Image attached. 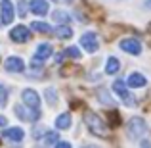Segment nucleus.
Here are the masks:
<instances>
[{
  "label": "nucleus",
  "instance_id": "nucleus-1",
  "mask_svg": "<svg viewBox=\"0 0 151 148\" xmlns=\"http://www.w3.org/2000/svg\"><path fill=\"white\" fill-rule=\"evenodd\" d=\"M84 123H86V129H88L92 135H96V137H103V135L107 133L105 121H103L96 112H86L84 114Z\"/></svg>",
  "mask_w": 151,
  "mask_h": 148
},
{
  "label": "nucleus",
  "instance_id": "nucleus-2",
  "mask_svg": "<svg viewBox=\"0 0 151 148\" xmlns=\"http://www.w3.org/2000/svg\"><path fill=\"white\" fill-rule=\"evenodd\" d=\"M113 93L117 94V96L121 98L128 108H134V106H136V98H134L132 94L128 93V89H126V81H122V79H117V81L113 83Z\"/></svg>",
  "mask_w": 151,
  "mask_h": 148
},
{
  "label": "nucleus",
  "instance_id": "nucleus-3",
  "mask_svg": "<svg viewBox=\"0 0 151 148\" xmlns=\"http://www.w3.org/2000/svg\"><path fill=\"white\" fill-rule=\"evenodd\" d=\"M126 133H128L130 139H140L142 135L147 133V123L144 121V117H132L126 125Z\"/></svg>",
  "mask_w": 151,
  "mask_h": 148
},
{
  "label": "nucleus",
  "instance_id": "nucleus-4",
  "mask_svg": "<svg viewBox=\"0 0 151 148\" xmlns=\"http://www.w3.org/2000/svg\"><path fill=\"white\" fill-rule=\"evenodd\" d=\"M119 48L122 52H126V54H132V56H140L142 50H144V46H142V42L138 41V39L134 37H126V39H121L119 41Z\"/></svg>",
  "mask_w": 151,
  "mask_h": 148
},
{
  "label": "nucleus",
  "instance_id": "nucleus-5",
  "mask_svg": "<svg viewBox=\"0 0 151 148\" xmlns=\"http://www.w3.org/2000/svg\"><path fill=\"white\" fill-rule=\"evenodd\" d=\"M81 46L84 48L88 54H94V52L100 50V41H98V35L94 31H88L81 37Z\"/></svg>",
  "mask_w": 151,
  "mask_h": 148
},
{
  "label": "nucleus",
  "instance_id": "nucleus-6",
  "mask_svg": "<svg viewBox=\"0 0 151 148\" xmlns=\"http://www.w3.org/2000/svg\"><path fill=\"white\" fill-rule=\"evenodd\" d=\"M15 17V10L14 4L10 0H0V23L2 25H10Z\"/></svg>",
  "mask_w": 151,
  "mask_h": 148
},
{
  "label": "nucleus",
  "instance_id": "nucleus-7",
  "mask_svg": "<svg viewBox=\"0 0 151 148\" xmlns=\"http://www.w3.org/2000/svg\"><path fill=\"white\" fill-rule=\"evenodd\" d=\"M15 115H17L21 121H38L40 119V110H33V108H25V106H15L14 108Z\"/></svg>",
  "mask_w": 151,
  "mask_h": 148
},
{
  "label": "nucleus",
  "instance_id": "nucleus-8",
  "mask_svg": "<svg viewBox=\"0 0 151 148\" xmlns=\"http://www.w3.org/2000/svg\"><path fill=\"white\" fill-rule=\"evenodd\" d=\"M10 39H12L14 42H17V44L29 42V41H31V31H29V27H25V25L14 27V29L10 31Z\"/></svg>",
  "mask_w": 151,
  "mask_h": 148
},
{
  "label": "nucleus",
  "instance_id": "nucleus-9",
  "mask_svg": "<svg viewBox=\"0 0 151 148\" xmlns=\"http://www.w3.org/2000/svg\"><path fill=\"white\" fill-rule=\"evenodd\" d=\"M21 100L27 108H33V110H40V96H38L37 90L33 89H25L21 93Z\"/></svg>",
  "mask_w": 151,
  "mask_h": 148
},
{
  "label": "nucleus",
  "instance_id": "nucleus-10",
  "mask_svg": "<svg viewBox=\"0 0 151 148\" xmlns=\"http://www.w3.org/2000/svg\"><path fill=\"white\" fill-rule=\"evenodd\" d=\"M4 69L8 73H21V71H25V62L19 56H10L4 60Z\"/></svg>",
  "mask_w": 151,
  "mask_h": 148
},
{
  "label": "nucleus",
  "instance_id": "nucleus-11",
  "mask_svg": "<svg viewBox=\"0 0 151 148\" xmlns=\"http://www.w3.org/2000/svg\"><path fill=\"white\" fill-rule=\"evenodd\" d=\"M145 85H147V77L140 71H132L126 79V87H130V89H142Z\"/></svg>",
  "mask_w": 151,
  "mask_h": 148
},
{
  "label": "nucleus",
  "instance_id": "nucleus-12",
  "mask_svg": "<svg viewBox=\"0 0 151 148\" xmlns=\"http://www.w3.org/2000/svg\"><path fill=\"white\" fill-rule=\"evenodd\" d=\"M2 139H8L12 142H21L25 139V131L21 127H10V129H6L2 133Z\"/></svg>",
  "mask_w": 151,
  "mask_h": 148
},
{
  "label": "nucleus",
  "instance_id": "nucleus-13",
  "mask_svg": "<svg viewBox=\"0 0 151 148\" xmlns=\"http://www.w3.org/2000/svg\"><path fill=\"white\" fill-rule=\"evenodd\" d=\"M29 8H31V12H33L35 15H46L48 14V0H31V4H29Z\"/></svg>",
  "mask_w": 151,
  "mask_h": 148
},
{
  "label": "nucleus",
  "instance_id": "nucleus-14",
  "mask_svg": "<svg viewBox=\"0 0 151 148\" xmlns=\"http://www.w3.org/2000/svg\"><path fill=\"white\" fill-rule=\"evenodd\" d=\"M52 52H54L52 44H48V42H42V44L37 46V52H35L33 58H35V60H40V62H44V60H48L50 56H52Z\"/></svg>",
  "mask_w": 151,
  "mask_h": 148
},
{
  "label": "nucleus",
  "instance_id": "nucleus-15",
  "mask_svg": "<svg viewBox=\"0 0 151 148\" xmlns=\"http://www.w3.org/2000/svg\"><path fill=\"white\" fill-rule=\"evenodd\" d=\"M71 127V114L69 112H63L55 117V129L58 131H67Z\"/></svg>",
  "mask_w": 151,
  "mask_h": 148
},
{
  "label": "nucleus",
  "instance_id": "nucleus-16",
  "mask_svg": "<svg viewBox=\"0 0 151 148\" xmlns=\"http://www.w3.org/2000/svg\"><path fill=\"white\" fill-rule=\"evenodd\" d=\"M119 69H121V62H119L115 56H109L107 62H105V73L107 75H115V73H119Z\"/></svg>",
  "mask_w": 151,
  "mask_h": 148
},
{
  "label": "nucleus",
  "instance_id": "nucleus-17",
  "mask_svg": "<svg viewBox=\"0 0 151 148\" xmlns=\"http://www.w3.org/2000/svg\"><path fill=\"white\" fill-rule=\"evenodd\" d=\"M73 33H75V31L71 29L69 25H58V29L54 31V35H55L58 39H61V41H67V39H71V37H73Z\"/></svg>",
  "mask_w": 151,
  "mask_h": 148
},
{
  "label": "nucleus",
  "instance_id": "nucleus-18",
  "mask_svg": "<svg viewBox=\"0 0 151 148\" xmlns=\"http://www.w3.org/2000/svg\"><path fill=\"white\" fill-rule=\"evenodd\" d=\"M52 17H54V21L58 23V25H69V21H71V15L63 10H55L54 14H52Z\"/></svg>",
  "mask_w": 151,
  "mask_h": 148
},
{
  "label": "nucleus",
  "instance_id": "nucleus-19",
  "mask_svg": "<svg viewBox=\"0 0 151 148\" xmlns=\"http://www.w3.org/2000/svg\"><path fill=\"white\" fill-rule=\"evenodd\" d=\"M31 29L37 31V33H50L52 27L46 21H33V23H31Z\"/></svg>",
  "mask_w": 151,
  "mask_h": 148
},
{
  "label": "nucleus",
  "instance_id": "nucleus-20",
  "mask_svg": "<svg viewBox=\"0 0 151 148\" xmlns=\"http://www.w3.org/2000/svg\"><path fill=\"white\" fill-rule=\"evenodd\" d=\"M44 98H46V102L50 104V106H55L58 104V93H55V89H46L44 90Z\"/></svg>",
  "mask_w": 151,
  "mask_h": 148
},
{
  "label": "nucleus",
  "instance_id": "nucleus-21",
  "mask_svg": "<svg viewBox=\"0 0 151 148\" xmlns=\"http://www.w3.org/2000/svg\"><path fill=\"white\" fill-rule=\"evenodd\" d=\"M58 139H59V135H58V131H46V133H44V142H46V144H58Z\"/></svg>",
  "mask_w": 151,
  "mask_h": 148
},
{
  "label": "nucleus",
  "instance_id": "nucleus-22",
  "mask_svg": "<svg viewBox=\"0 0 151 148\" xmlns=\"http://www.w3.org/2000/svg\"><path fill=\"white\" fill-rule=\"evenodd\" d=\"M98 98H100V102L103 104H107V106H115V100L107 94V90L105 89H101V90H98Z\"/></svg>",
  "mask_w": 151,
  "mask_h": 148
},
{
  "label": "nucleus",
  "instance_id": "nucleus-23",
  "mask_svg": "<svg viewBox=\"0 0 151 148\" xmlns=\"http://www.w3.org/2000/svg\"><path fill=\"white\" fill-rule=\"evenodd\" d=\"M63 54L67 56V58H71V60H81V50L77 48V46H69V48H65V52Z\"/></svg>",
  "mask_w": 151,
  "mask_h": 148
},
{
  "label": "nucleus",
  "instance_id": "nucleus-24",
  "mask_svg": "<svg viewBox=\"0 0 151 148\" xmlns=\"http://www.w3.org/2000/svg\"><path fill=\"white\" fill-rule=\"evenodd\" d=\"M107 117L113 121L111 125H119V123H121V115H119V112H117V110H111L109 114H107Z\"/></svg>",
  "mask_w": 151,
  "mask_h": 148
},
{
  "label": "nucleus",
  "instance_id": "nucleus-25",
  "mask_svg": "<svg viewBox=\"0 0 151 148\" xmlns=\"http://www.w3.org/2000/svg\"><path fill=\"white\" fill-rule=\"evenodd\" d=\"M17 12H19V17H25V15H27V4H25V0H19V2H17Z\"/></svg>",
  "mask_w": 151,
  "mask_h": 148
},
{
  "label": "nucleus",
  "instance_id": "nucleus-26",
  "mask_svg": "<svg viewBox=\"0 0 151 148\" xmlns=\"http://www.w3.org/2000/svg\"><path fill=\"white\" fill-rule=\"evenodd\" d=\"M6 102H8V90L0 89V106H6Z\"/></svg>",
  "mask_w": 151,
  "mask_h": 148
},
{
  "label": "nucleus",
  "instance_id": "nucleus-27",
  "mask_svg": "<svg viewBox=\"0 0 151 148\" xmlns=\"http://www.w3.org/2000/svg\"><path fill=\"white\" fill-rule=\"evenodd\" d=\"M140 148H151V141H149V139H142V141H140Z\"/></svg>",
  "mask_w": 151,
  "mask_h": 148
},
{
  "label": "nucleus",
  "instance_id": "nucleus-28",
  "mask_svg": "<svg viewBox=\"0 0 151 148\" xmlns=\"http://www.w3.org/2000/svg\"><path fill=\"white\" fill-rule=\"evenodd\" d=\"M55 148H73V146H71V142H65V141H59L58 144H55Z\"/></svg>",
  "mask_w": 151,
  "mask_h": 148
},
{
  "label": "nucleus",
  "instance_id": "nucleus-29",
  "mask_svg": "<svg viewBox=\"0 0 151 148\" xmlns=\"http://www.w3.org/2000/svg\"><path fill=\"white\" fill-rule=\"evenodd\" d=\"M52 2H58V4H71L73 0H52Z\"/></svg>",
  "mask_w": 151,
  "mask_h": 148
},
{
  "label": "nucleus",
  "instance_id": "nucleus-30",
  "mask_svg": "<svg viewBox=\"0 0 151 148\" xmlns=\"http://www.w3.org/2000/svg\"><path fill=\"white\" fill-rule=\"evenodd\" d=\"M6 123H8V119L4 117V115H0V127H4V125H6Z\"/></svg>",
  "mask_w": 151,
  "mask_h": 148
},
{
  "label": "nucleus",
  "instance_id": "nucleus-31",
  "mask_svg": "<svg viewBox=\"0 0 151 148\" xmlns=\"http://www.w3.org/2000/svg\"><path fill=\"white\" fill-rule=\"evenodd\" d=\"M144 8H145V10H151V0H145V2H144Z\"/></svg>",
  "mask_w": 151,
  "mask_h": 148
},
{
  "label": "nucleus",
  "instance_id": "nucleus-32",
  "mask_svg": "<svg viewBox=\"0 0 151 148\" xmlns=\"http://www.w3.org/2000/svg\"><path fill=\"white\" fill-rule=\"evenodd\" d=\"M82 148H100V146H96V144H84Z\"/></svg>",
  "mask_w": 151,
  "mask_h": 148
},
{
  "label": "nucleus",
  "instance_id": "nucleus-33",
  "mask_svg": "<svg viewBox=\"0 0 151 148\" xmlns=\"http://www.w3.org/2000/svg\"><path fill=\"white\" fill-rule=\"evenodd\" d=\"M0 89H2V85H0Z\"/></svg>",
  "mask_w": 151,
  "mask_h": 148
}]
</instances>
